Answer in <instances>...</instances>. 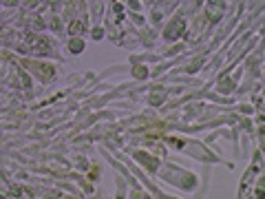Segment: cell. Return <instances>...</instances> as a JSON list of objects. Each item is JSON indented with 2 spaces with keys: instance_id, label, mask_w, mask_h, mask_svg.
<instances>
[{
  "instance_id": "obj_1",
  "label": "cell",
  "mask_w": 265,
  "mask_h": 199,
  "mask_svg": "<svg viewBox=\"0 0 265 199\" xmlns=\"http://www.w3.org/2000/svg\"><path fill=\"white\" fill-rule=\"evenodd\" d=\"M135 73H137L139 78H144V75H146V69H135Z\"/></svg>"
}]
</instances>
